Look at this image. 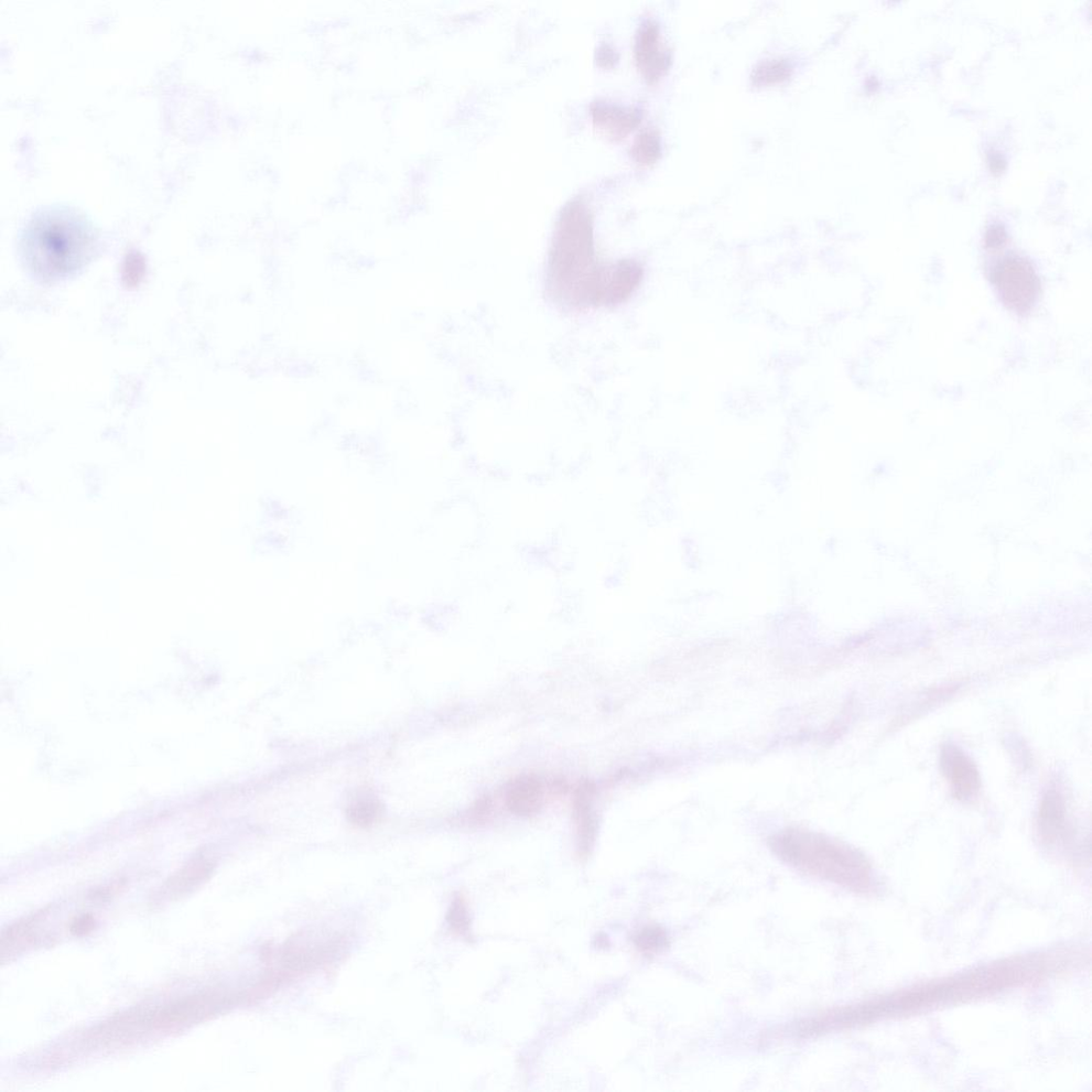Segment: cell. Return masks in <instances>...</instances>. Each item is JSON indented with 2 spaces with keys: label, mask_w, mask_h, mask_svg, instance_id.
Wrapping results in <instances>:
<instances>
[{
  "label": "cell",
  "mask_w": 1092,
  "mask_h": 1092,
  "mask_svg": "<svg viewBox=\"0 0 1092 1092\" xmlns=\"http://www.w3.org/2000/svg\"><path fill=\"white\" fill-rule=\"evenodd\" d=\"M644 268L633 259L604 264L594 257L591 224L579 208L562 215L547 264L548 293L575 309L621 305L640 287Z\"/></svg>",
  "instance_id": "cell-1"
},
{
  "label": "cell",
  "mask_w": 1092,
  "mask_h": 1092,
  "mask_svg": "<svg viewBox=\"0 0 1092 1092\" xmlns=\"http://www.w3.org/2000/svg\"><path fill=\"white\" fill-rule=\"evenodd\" d=\"M92 226L78 213L53 208L38 213L20 240L21 259L32 276L55 282L78 274L95 251Z\"/></svg>",
  "instance_id": "cell-2"
},
{
  "label": "cell",
  "mask_w": 1092,
  "mask_h": 1092,
  "mask_svg": "<svg viewBox=\"0 0 1092 1092\" xmlns=\"http://www.w3.org/2000/svg\"><path fill=\"white\" fill-rule=\"evenodd\" d=\"M769 845L789 867L814 878L857 893L873 888L871 864L845 843L817 832L787 828L773 836Z\"/></svg>",
  "instance_id": "cell-3"
},
{
  "label": "cell",
  "mask_w": 1092,
  "mask_h": 1092,
  "mask_svg": "<svg viewBox=\"0 0 1092 1092\" xmlns=\"http://www.w3.org/2000/svg\"><path fill=\"white\" fill-rule=\"evenodd\" d=\"M240 1000H247V998L220 991L194 994L154 1010L143 1012V1025L145 1031L187 1026L210 1018L233 1007Z\"/></svg>",
  "instance_id": "cell-4"
},
{
  "label": "cell",
  "mask_w": 1092,
  "mask_h": 1092,
  "mask_svg": "<svg viewBox=\"0 0 1092 1092\" xmlns=\"http://www.w3.org/2000/svg\"><path fill=\"white\" fill-rule=\"evenodd\" d=\"M991 281L1003 304L1010 311L1029 312L1040 296L1041 283L1030 262L1009 256L993 269Z\"/></svg>",
  "instance_id": "cell-5"
},
{
  "label": "cell",
  "mask_w": 1092,
  "mask_h": 1092,
  "mask_svg": "<svg viewBox=\"0 0 1092 1092\" xmlns=\"http://www.w3.org/2000/svg\"><path fill=\"white\" fill-rule=\"evenodd\" d=\"M940 766L951 794L958 802L970 803L978 796L981 778L977 766L958 745H943L940 753Z\"/></svg>",
  "instance_id": "cell-6"
},
{
  "label": "cell",
  "mask_w": 1092,
  "mask_h": 1092,
  "mask_svg": "<svg viewBox=\"0 0 1092 1092\" xmlns=\"http://www.w3.org/2000/svg\"><path fill=\"white\" fill-rule=\"evenodd\" d=\"M1038 834L1048 847H1066L1072 837L1064 795L1057 788L1047 789L1037 815Z\"/></svg>",
  "instance_id": "cell-7"
},
{
  "label": "cell",
  "mask_w": 1092,
  "mask_h": 1092,
  "mask_svg": "<svg viewBox=\"0 0 1092 1092\" xmlns=\"http://www.w3.org/2000/svg\"><path fill=\"white\" fill-rule=\"evenodd\" d=\"M214 870L213 864L207 860H197L186 865L161 886L156 894V900L162 902L176 901L181 897L190 894L207 880Z\"/></svg>",
  "instance_id": "cell-8"
},
{
  "label": "cell",
  "mask_w": 1092,
  "mask_h": 1092,
  "mask_svg": "<svg viewBox=\"0 0 1092 1092\" xmlns=\"http://www.w3.org/2000/svg\"><path fill=\"white\" fill-rule=\"evenodd\" d=\"M544 804V787L535 777L524 776L513 780L507 788L506 806L518 816H531Z\"/></svg>",
  "instance_id": "cell-9"
},
{
  "label": "cell",
  "mask_w": 1092,
  "mask_h": 1092,
  "mask_svg": "<svg viewBox=\"0 0 1092 1092\" xmlns=\"http://www.w3.org/2000/svg\"><path fill=\"white\" fill-rule=\"evenodd\" d=\"M594 787L590 783H583L577 792L575 802V817L578 827L579 844L580 855H587L591 849L597 834L596 817L592 812V799Z\"/></svg>",
  "instance_id": "cell-10"
},
{
  "label": "cell",
  "mask_w": 1092,
  "mask_h": 1092,
  "mask_svg": "<svg viewBox=\"0 0 1092 1092\" xmlns=\"http://www.w3.org/2000/svg\"><path fill=\"white\" fill-rule=\"evenodd\" d=\"M46 912L36 913L23 918L8 927L2 936V957L17 955L31 946L38 939V925L45 920Z\"/></svg>",
  "instance_id": "cell-11"
},
{
  "label": "cell",
  "mask_w": 1092,
  "mask_h": 1092,
  "mask_svg": "<svg viewBox=\"0 0 1092 1092\" xmlns=\"http://www.w3.org/2000/svg\"><path fill=\"white\" fill-rule=\"evenodd\" d=\"M637 47L638 60L647 77L657 78L666 68L667 57L659 46V31L654 23L644 26Z\"/></svg>",
  "instance_id": "cell-12"
},
{
  "label": "cell",
  "mask_w": 1092,
  "mask_h": 1092,
  "mask_svg": "<svg viewBox=\"0 0 1092 1092\" xmlns=\"http://www.w3.org/2000/svg\"><path fill=\"white\" fill-rule=\"evenodd\" d=\"M383 814L380 800L369 794L355 797L347 808V817L351 823L361 828L374 826Z\"/></svg>",
  "instance_id": "cell-13"
},
{
  "label": "cell",
  "mask_w": 1092,
  "mask_h": 1092,
  "mask_svg": "<svg viewBox=\"0 0 1092 1092\" xmlns=\"http://www.w3.org/2000/svg\"><path fill=\"white\" fill-rule=\"evenodd\" d=\"M634 943L642 953L654 955L661 953L669 944L668 936L664 929L648 926L642 929L634 938Z\"/></svg>",
  "instance_id": "cell-14"
},
{
  "label": "cell",
  "mask_w": 1092,
  "mask_h": 1092,
  "mask_svg": "<svg viewBox=\"0 0 1092 1092\" xmlns=\"http://www.w3.org/2000/svg\"><path fill=\"white\" fill-rule=\"evenodd\" d=\"M791 72L788 63L782 60H770L760 64L754 70L753 79L756 83H774L786 79Z\"/></svg>",
  "instance_id": "cell-15"
},
{
  "label": "cell",
  "mask_w": 1092,
  "mask_h": 1092,
  "mask_svg": "<svg viewBox=\"0 0 1092 1092\" xmlns=\"http://www.w3.org/2000/svg\"><path fill=\"white\" fill-rule=\"evenodd\" d=\"M447 920L453 932L461 936L469 934L470 916L468 907L461 897H457L451 904Z\"/></svg>",
  "instance_id": "cell-16"
},
{
  "label": "cell",
  "mask_w": 1092,
  "mask_h": 1092,
  "mask_svg": "<svg viewBox=\"0 0 1092 1092\" xmlns=\"http://www.w3.org/2000/svg\"><path fill=\"white\" fill-rule=\"evenodd\" d=\"M661 152V144L656 134L651 132L644 133L638 143L636 144V155L645 162H650L657 158Z\"/></svg>",
  "instance_id": "cell-17"
},
{
  "label": "cell",
  "mask_w": 1092,
  "mask_h": 1092,
  "mask_svg": "<svg viewBox=\"0 0 1092 1092\" xmlns=\"http://www.w3.org/2000/svg\"><path fill=\"white\" fill-rule=\"evenodd\" d=\"M95 927V918L90 914H84L77 918L71 926V933L75 936H83L93 931Z\"/></svg>",
  "instance_id": "cell-18"
},
{
  "label": "cell",
  "mask_w": 1092,
  "mask_h": 1092,
  "mask_svg": "<svg viewBox=\"0 0 1092 1092\" xmlns=\"http://www.w3.org/2000/svg\"><path fill=\"white\" fill-rule=\"evenodd\" d=\"M1007 241V233L1001 226H993L986 235V244L989 248H998Z\"/></svg>",
  "instance_id": "cell-19"
}]
</instances>
